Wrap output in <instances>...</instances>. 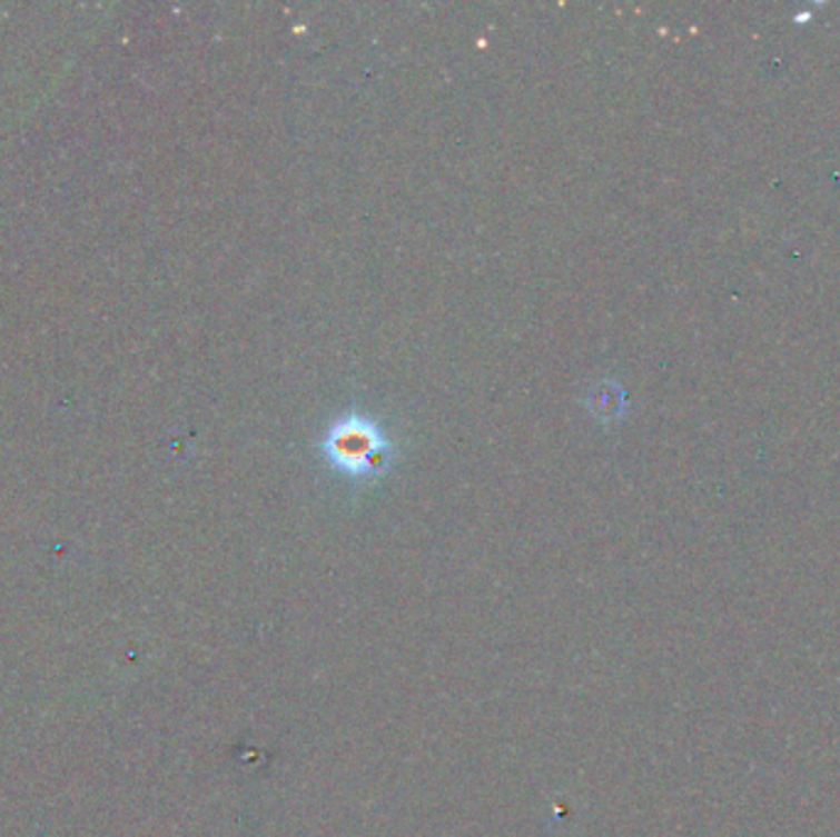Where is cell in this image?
Wrapping results in <instances>:
<instances>
[{
	"label": "cell",
	"mask_w": 840,
	"mask_h": 837,
	"mask_svg": "<svg viewBox=\"0 0 840 837\" xmlns=\"http://www.w3.org/2000/svg\"><path fill=\"white\" fill-rule=\"evenodd\" d=\"M337 452L345 455V457L357 459V465L364 467V459L374 455V440L364 438V435H359V432H352L349 440H345V442L339 440Z\"/></svg>",
	"instance_id": "obj_1"
}]
</instances>
